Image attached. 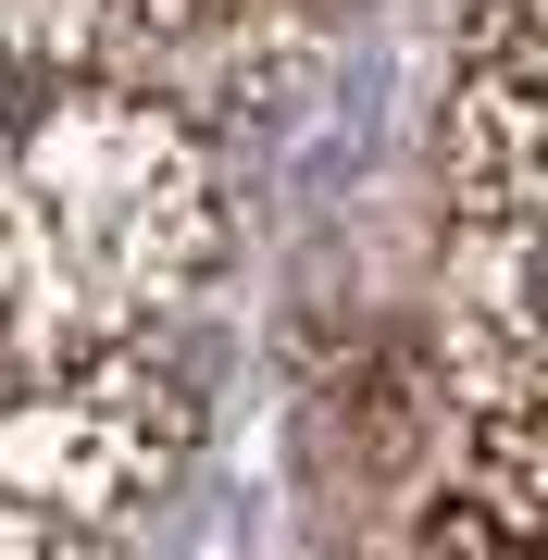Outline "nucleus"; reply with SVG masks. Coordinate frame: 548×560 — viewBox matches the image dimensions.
<instances>
[{
  "instance_id": "6",
  "label": "nucleus",
  "mask_w": 548,
  "mask_h": 560,
  "mask_svg": "<svg viewBox=\"0 0 548 560\" xmlns=\"http://www.w3.org/2000/svg\"><path fill=\"white\" fill-rule=\"evenodd\" d=\"M0 560H113V548L101 536H62V523H38V511L0 499Z\"/></svg>"
},
{
  "instance_id": "2",
  "label": "nucleus",
  "mask_w": 548,
  "mask_h": 560,
  "mask_svg": "<svg viewBox=\"0 0 548 560\" xmlns=\"http://www.w3.org/2000/svg\"><path fill=\"white\" fill-rule=\"evenodd\" d=\"M200 448V386L163 349H62L0 361V499L62 523V536H125L175 499Z\"/></svg>"
},
{
  "instance_id": "1",
  "label": "nucleus",
  "mask_w": 548,
  "mask_h": 560,
  "mask_svg": "<svg viewBox=\"0 0 548 560\" xmlns=\"http://www.w3.org/2000/svg\"><path fill=\"white\" fill-rule=\"evenodd\" d=\"M237 187L212 125L150 88H38L0 138V300L13 361L150 349L224 275Z\"/></svg>"
},
{
  "instance_id": "4",
  "label": "nucleus",
  "mask_w": 548,
  "mask_h": 560,
  "mask_svg": "<svg viewBox=\"0 0 548 560\" xmlns=\"http://www.w3.org/2000/svg\"><path fill=\"white\" fill-rule=\"evenodd\" d=\"M325 448L349 460V486H399L448 448V386H436V349L411 324L349 337V361L325 374Z\"/></svg>"
},
{
  "instance_id": "3",
  "label": "nucleus",
  "mask_w": 548,
  "mask_h": 560,
  "mask_svg": "<svg viewBox=\"0 0 548 560\" xmlns=\"http://www.w3.org/2000/svg\"><path fill=\"white\" fill-rule=\"evenodd\" d=\"M536 162H548L536 13H462L436 101V249H536Z\"/></svg>"
},
{
  "instance_id": "7",
  "label": "nucleus",
  "mask_w": 548,
  "mask_h": 560,
  "mask_svg": "<svg viewBox=\"0 0 548 560\" xmlns=\"http://www.w3.org/2000/svg\"><path fill=\"white\" fill-rule=\"evenodd\" d=\"M462 13H536V0H462Z\"/></svg>"
},
{
  "instance_id": "8",
  "label": "nucleus",
  "mask_w": 548,
  "mask_h": 560,
  "mask_svg": "<svg viewBox=\"0 0 548 560\" xmlns=\"http://www.w3.org/2000/svg\"><path fill=\"white\" fill-rule=\"evenodd\" d=\"M0 361H13V300H0Z\"/></svg>"
},
{
  "instance_id": "5",
  "label": "nucleus",
  "mask_w": 548,
  "mask_h": 560,
  "mask_svg": "<svg viewBox=\"0 0 548 560\" xmlns=\"http://www.w3.org/2000/svg\"><path fill=\"white\" fill-rule=\"evenodd\" d=\"M399 560H536V536H511V523H499L487 499H462V486H424Z\"/></svg>"
}]
</instances>
